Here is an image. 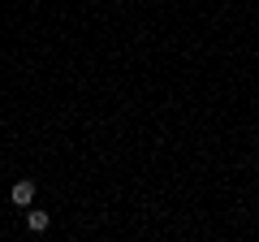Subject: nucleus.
<instances>
[{
	"mask_svg": "<svg viewBox=\"0 0 259 242\" xmlns=\"http://www.w3.org/2000/svg\"><path fill=\"white\" fill-rule=\"evenodd\" d=\"M26 225H30V233H44L48 229V212H26Z\"/></svg>",
	"mask_w": 259,
	"mask_h": 242,
	"instance_id": "obj_2",
	"label": "nucleus"
},
{
	"mask_svg": "<svg viewBox=\"0 0 259 242\" xmlns=\"http://www.w3.org/2000/svg\"><path fill=\"white\" fill-rule=\"evenodd\" d=\"M13 204L18 208H30V199H35V182H30V177H22V182H13Z\"/></svg>",
	"mask_w": 259,
	"mask_h": 242,
	"instance_id": "obj_1",
	"label": "nucleus"
}]
</instances>
